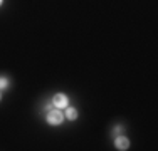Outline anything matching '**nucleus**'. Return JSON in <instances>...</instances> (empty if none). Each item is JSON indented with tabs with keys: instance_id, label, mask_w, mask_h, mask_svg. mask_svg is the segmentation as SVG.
<instances>
[{
	"instance_id": "1",
	"label": "nucleus",
	"mask_w": 158,
	"mask_h": 151,
	"mask_svg": "<svg viewBox=\"0 0 158 151\" xmlns=\"http://www.w3.org/2000/svg\"><path fill=\"white\" fill-rule=\"evenodd\" d=\"M47 124H51V126H59V124L64 123V119H66V116H64V112L61 109H51V111L47 112Z\"/></svg>"
},
{
	"instance_id": "2",
	"label": "nucleus",
	"mask_w": 158,
	"mask_h": 151,
	"mask_svg": "<svg viewBox=\"0 0 158 151\" xmlns=\"http://www.w3.org/2000/svg\"><path fill=\"white\" fill-rule=\"evenodd\" d=\"M67 104H69V97H67L66 94H62V92L54 94V97H52V106H54V108L62 109V108H67Z\"/></svg>"
},
{
	"instance_id": "3",
	"label": "nucleus",
	"mask_w": 158,
	"mask_h": 151,
	"mask_svg": "<svg viewBox=\"0 0 158 151\" xmlns=\"http://www.w3.org/2000/svg\"><path fill=\"white\" fill-rule=\"evenodd\" d=\"M114 148L119 149V151H126L128 148H130V139L126 138V136H121L118 134L114 139Z\"/></svg>"
},
{
	"instance_id": "4",
	"label": "nucleus",
	"mask_w": 158,
	"mask_h": 151,
	"mask_svg": "<svg viewBox=\"0 0 158 151\" xmlns=\"http://www.w3.org/2000/svg\"><path fill=\"white\" fill-rule=\"evenodd\" d=\"M64 116L67 118V121H76L77 116H79V112H77L76 108H66V112H64Z\"/></svg>"
},
{
	"instance_id": "5",
	"label": "nucleus",
	"mask_w": 158,
	"mask_h": 151,
	"mask_svg": "<svg viewBox=\"0 0 158 151\" xmlns=\"http://www.w3.org/2000/svg\"><path fill=\"white\" fill-rule=\"evenodd\" d=\"M10 86V82H9V79L7 77H3V76H0V91H3V89H7Z\"/></svg>"
},
{
	"instance_id": "6",
	"label": "nucleus",
	"mask_w": 158,
	"mask_h": 151,
	"mask_svg": "<svg viewBox=\"0 0 158 151\" xmlns=\"http://www.w3.org/2000/svg\"><path fill=\"white\" fill-rule=\"evenodd\" d=\"M113 133H114V134H119V133H123V126H116Z\"/></svg>"
},
{
	"instance_id": "7",
	"label": "nucleus",
	"mask_w": 158,
	"mask_h": 151,
	"mask_svg": "<svg viewBox=\"0 0 158 151\" xmlns=\"http://www.w3.org/2000/svg\"><path fill=\"white\" fill-rule=\"evenodd\" d=\"M0 101H2V91H0Z\"/></svg>"
},
{
	"instance_id": "8",
	"label": "nucleus",
	"mask_w": 158,
	"mask_h": 151,
	"mask_svg": "<svg viewBox=\"0 0 158 151\" xmlns=\"http://www.w3.org/2000/svg\"><path fill=\"white\" fill-rule=\"evenodd\" d=\"M2 3H3V0H0V5H2Z\"/></svg>"
}]
</instances>
